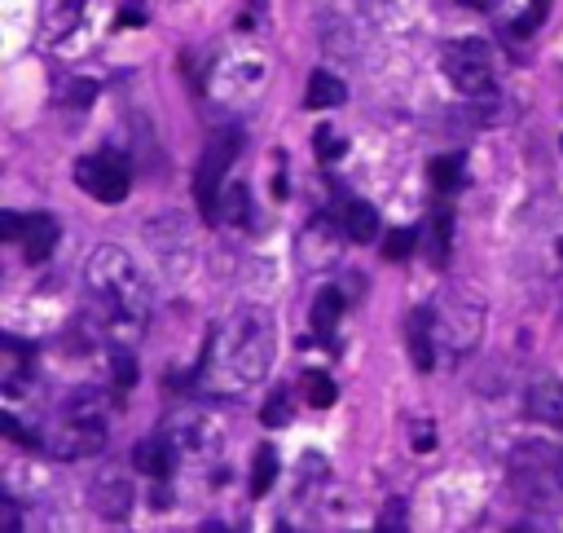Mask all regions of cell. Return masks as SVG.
Masks as SVG:
<instances>
[{"instance_id":"6da1fadb","label":"cell","mask_w":563,"mask_h":533,"mask_svg":"<svg viewBox=\"0 0 563 533\" xmlns=\"http://www.w3.org/2000/svg\"><path fill=\"white\" fill-rule=\"evenodd\" d=\"M273 349H277L273 314L246 305L216 327L207 358L198 366V384L216 397H238V393L264 384V375L273 371Z\"/></svg>"},{"instance_id":"7a4b0ae2","label":"cell","mask_w":563,"mask_h":533,"mask_svg":"<svg viewBox=\"0 0 563 533\" xmlns=\"http://www.w3.org/2000/svg\"><path fill=\"white\" fill-rule=\"evenodd\" d=\"M84 283H89V305H93V318L119 336V340H133L150 327V314H154V300H150V287L137 270V260L119 247V242H102L93 247L89 264H84Z\"/></svg>"},{"instance_id":"3957f363","label":"cell","mask_w":563,"mask_h":533,"mask_svg":"<svg viewBox=\"0 0 563 533\" xmlns=\"http://www.w3.org/2000/svg\"><path fill=\"white\" fill-rule=\"evenodd\" d=\"M106 441H111V410L97 388H76L71 397H62L41 436V445L62 463L93 458L106 450Z\"/></svg>"},{"instance_id":"277c9868","label":"cell","mask_w":563,"mask_h":533,"mask_svg":"<svg viewBox=\"0 0 563 533\" xmlns=\"http://www.w3.org/2000/svg\"><path fill=\"white\" fill-rule=\"evenodd\" d=\"M440 71H445V80L453 84V93H462V98H489V93L497 89L493 49H489V41H480V36L449 41L445 54H440Z\"/></svg>"},{"instance_id":"5b68a950","label":"cell","mask_w":563,"mask_h":533,"mask_svg":"<svg viewBox=\"0 0 563 533\" xmlns=\"http://www.w3.org/2000/svg\"><path fill=\"white\" fill-rule=\"evenodd\" d=\"M97 32V0H45L41 41L54 54H84Z\"/></svg>"},{"instance_id":"8992f818","label":"cell","mask_w":563,"mask_h":533,"mask_svg":"<svg viewBox=\"0 0 563 533\" xmlns=\"http://www.w3.org/2000/svg\"><path fill=\"white\" fill-rule=\"evenodd\" d=\"M242 150V133L238 128H225V133H211L198 168H194V203L203 212V220H211L220 212V199H225V172L229 163L238 159Z\"/></svg>"},{"instance_id":"52a82bcc","label":"cell","mask_w":563,"mask_h":533,"mask_svg":"<svg viewBox=\"0 0 563 533\" xmlns=\"http://www.w3.org/2000/svg\"><path fill=\"white\" fill-rule=\"evenodd\" d=\"M76 181L97 203H124L133 190V168L119 150H97V155H84L76 163Z\"/></svg>"},{"instance_id":"ba28073f","label":"cell","mask_w":563,"mask_h":533,"mask_svg":"<svg viewBox=\"0 0 563 533\" xmlns=\"http://www.w3.org/2000/svg\"><path fill=\"white\" fill-rule=\"evenodd\" d=\"M436 340L449 349V353H471L480 344V331H484V309L480 300L471 296H449L436 314Z\"/></svg>"},{"instance_id":"9c48e42d","label":"cell","mask_w":563,"mask_h":533,"mask_svg":"<svg viewBox=\"0 0 563 533\" xmlns=\"http://www.w3.org/2000/svg\"><path fill=\"white\" fill-rule=\"evenodd\" d=\"M344 225H335L331 216H313L300 234V260L305 270H326V264L340 260V242H344Z\"/></svg>"},{"instance_id":"30bf717a","label":"cell","mask_w":563,"mask_h":533,"mask_svg":"<svg viewBox=\"0 0 563 533\" xmlns=\"http://www.w3.org/2000/svg\"><path fill=\"white\" fill-rule=\"evenodd\" d=\"M32 375H36V349L19 336H5L0 340V388H5V397L19 401Z\"/></svg>"},{"instance_id":"8fae6325","label":"cell","mask_w":563,"mask_h":533,"mask_svg":"<svg viewBox=\"0 0 563 533\" xmlns=\"http://www.w3.org/2000/svg\"><path fill=\"white\" fill-rule=\"evenodd\" d=\"M168 436L176 441V450H181V454H194V458H211V454L220 450V428H216L207 415H198V410L181 415V419L172 423V432H168Z\"/></svg>"},{"instance_id":"7c38bea8","label":"cell","mask_w":563,"mask_h":533,"mask_svg":"<svg viewBox=\"0 0 563 533\" xmlns=\"http://www.w3.org/2000/svg\"><path fill=\"white\" fill-rule=\"evenodd\" d=\"M524 410L528 419L537 423H550V428H563V379L554 375H537L524 393Z\"/></svg>"},{"instance_id":"4fadbf2b","label":"cell","mask_w":563,"mask_h":533,"mask_svg":"<svg viewBox=\"0 0 563 533\" xmlns=\"http://www.w3.org/2000/svg\"><path fill=\"white\" fill-rule=\"evenodd\" d=\"M89 498H93V507H97L102 515H111V520H128V511H133V502H137L133 480L119 476V472H102V476L93 480Z\"/></svg>"},{"instance_id":"5bb4252c","label":"cell","mask_w":563,"mask_h":533,"mask_svg":"<svg viewBox=\"0 0 563 533\" xmlns=\"http://www.w3.org/2000/svg\"><path fill=\"white\" fill-rule=\"evenodd\" d=\"M176 441L168 436V432H154V436H146V441H137V450H133V463H137V472L141 476H150V480H168L172 476V467H176Z\"/></svg>"},{"instance_id":"9a60e30c","label":"cell","mask_w":563,"mask_h":533,"mask_svg":"<svg viewBox=\"0 0 563 533\" xmlns=\"http://www.w3.org/2000/svg\"><path fill=\"white\" fill-rule=\"evenodd\" d=\"M58 220L49 216V212H36V216H27V225H23V251H27V260L32 264H41V260H49L54 256V247H58Z\"/></svg>"},{"instance_id":"2e32d148","label":"cell","mask_w":563,"mask_h":533,"mask_svg":"<svg viewBox=\"0 0 563 533\" xmlns=\"http://www.w3.org/2000/svg\"><path fill=\"white\" fill-rule=\"evenodd\" d=\"M432 336H436L432 309H414L410 322H405V340H410V358H414L418 371H432V366H436V344H432Z\"/></svg>"},{"instance_id":"e0dca14e","label":"cell","mask_w":563,"mask_h":533,"mask_svg":"<svg viewBox=\"0 0 563 533\" xmlns=\"http://www.w3.org/2000/svg\"><path fill=\"white\" fill-rule=\"evenodd\" d=\"M340 225H344L348 242H375L379 238V212L366 199H344L340 203Z\"/></svg>"},{"instance_id":"ac0fdd59","label":"cell","mask_w":563,"mask_h":533,"mask_svg":"<svg viewBox=\"0 0 563 533\" xmlns=\"http://www.w3.org/2000/svg\"><path fill=\"white\" fill-rule=\"evenodd\" d=\"M344 292H335V287H322L318 296H313V309H309V322H313V331L318 336H335V327H340V318H344Z\"/></svg>"},{"instance_id":"d6986e66","label":"cell","mask_w":563,"mask_h":533,"mask_svg":"<svg viewBox=\"0 0 563 533\" xmlns=\"http://www.w3.org/2000/svg\"><path fill=\"white\" fill-rule=\"evenodd\" d=\"M344 98H348V89H344V80H340V76H331V71H313V76H309L305 102H309L313 111H331V106H344Z\"/></svg>"},{"instance_id":"ffe728a7","label":"cell","mask_w":563,"mask_h":533,"mask_svg":"<svg viewBox=\"0 0 563 533\" xmlns=\"http://www.w3.org/2000/svg\"><path fill=\"white\" fill-rule=\"evenodd\" d=\"M300 388H305V401H309V406H318V410L335 406V397H340V388H335V379H331L326 371H305Z\"/></svg>"},{"instance_id":"44dd1931","label":"cell","mask_w":563,"mask_h":533,"mask_svg":"<svg viewBox=\"0 0 563 533\" xmlns=\"http://www.w3.org/2000/svg\"><path fill=\"white\" fill-rule=\"evenodd\" d=\"M432 181H436V190H462V181H467V168H462V159L458 155H440V159H432Z\"/></svg>"},{"instance_id":"7402d4cb","label":"cell","mask_w":563,"mask_h":533,"mask_svg":"<svg viewBox=\"0 0 563 533\" xmlns=\"http://www.w3.org/2000/svg\"><path fill=\"white\" fill-rule=\"evenodd\" d=\"M220 207H225V220H233V225H246V220H251V190H246L242 181L225 185V199H220Z\"/></svg>"},{"instance_id":"603a6c76","label":"cell","mask_w":563,"mask_h":533,"mask_svg":"<svg viewBox=\"0 0 563 533\" xmlns=\"http://www.w3.org/2000/svg\"><path fill=\"white\" fill-rule=\"evenodd\" d=\"M277 472H282V467H277V454H273V450L264 445V450L255 454V472H251V494H255V498H264V494L273 489Z\"/></svg>"},{"instance_id":"cb8c5ba5","label":"cell","mask_w":563,"mask_h":533,"mask_svg":"<svg viewBox=\"0 0 563 533\" xmlns=\"http://www.w3.org/2000/svg\"><path fill=\"white\" fill-rule=\"evenodd\" d=\"M432 242H436V256H432V260L445 264V260H449V247H453V216H449L445 207L432 216Z\"/></svg>"},{"instance_id":"d4e9b609","label":"cell","mask_w":563,"mask_h":533,"mask_svg":"<svg viewBox=\"0 0 563 533\" xmlns=\"http://www.w3.org/2000/svg\"><path fill=\"white\" fill-rule=\"evenodd\" d=\"M93 98H97V89L89 80H71V84L58 89V106H71V111H89Z\"/></svg>"},{"instance_id":"484cf974","label":"cell","mask_w":563,"mask_h":533,"mask_svg":"<svg viewBox=\"0 0 563 533\" xmlns=\"http://www.w3.org/2000/svg\"><path fill=\"white\" fill-rule=\"evenodd\" d=\"M414 247H418V229H388V238H383V256L388 260H410Z\"/></svg>"},{"instance_id":"4316f807","label":"cell","mask_w":563,"mask_h":533,"mask_svg":"<svg viewBox=\"0 0 563 533\" xmlns=\"http://www.w3.org/2000/svg\"><path fill=\"white\" fill-rule=\"evenodd\" d=\"M291 415H296V406H291V397H287V393H273V397L264 401V410H260L264 428H282V423H291Z\"/></svg>"},{"instance_id":"83f0119b","label":"cell","mask_w":563,"mask_h":533,"mask_svg":"<svg viewBox=\"0 0 563 533\" xmlns=\"http://www.w3.org/2000/svg\"><path fill=\"white\" fill-rule=\"evenodd\" d=\"M313 146H318V155H322L326 163H335V159L344 155V141L335 137V128H331V124H318V133H313Z\"/></svg>"},{"instance_id":"f1b7e54d","label":"cell","mask_w":563,"mask_h":533,"mask_svg":"<svg viewBox=\"0 0 563 533\" xmlns=\"http://www.w3.org/2000/svg\"><path fill=\"white\" fill-rule=\"evenodd\" d=\"M111 379H115L119 393H128V388L137 384V362H133L128 353H115V358H111Z\"/></svg>"},{"instance_id":"f546056e","label":"cell","mask_w":563,"mask_h":533,"mask_svg":"<svg viewBox=\"0 0 563 533\" xmlns=\"http://www.w3.org/2000/svg\"><path fill=\"white\" fill-rule=\"evenodd\" d=\"M545 10H550V0H532V14H524V19L515 23V36H532V32L541 27V19H545Z\"/></svg>"},{"instance_id":"4dcf8cb0","label":"cell","mask_w":563,"mask_h":533,"mask_svg":"<svg viewBox=\"0 0 563 533\" xmlns=\"http://www.w3.org/2000/svg\"><path fill=\"white\" fill-rule=\"evenodd\" d=\"M23 225H27V216H19V212H0V234L5 238H23Z\"/></svg>"},{"instance_id":"1f68e13d","label":"cell","mask_w":563,"mask_h":533,"mask_svg":"<svg viewBox=\"0 0 563 533\" xmlns=\"http://www.w3.org/2000/svg\"><path fill=\"white\" fill-rule=\"evenodd\" d=\"M0 428H5V436H10V441H19V445H36V441L23 432V423H19L10 410H5V419H0Z\"/></svg>"},{"instance_id":"d6a6232c","label":"cell","mask_w":563,"mask_h":533,"mask_svg":"<svg viewBox=\"0 0 563 533\" xmlns=\"http://www.w3.org/2000/svg\"><path fill=\"white\" fill-rule=\"evenodd\" d=\"M119 23H124V27H137V23H146V5H137V0H133V5H124Z\"/></svg>"},{"instance_id":"836d02e7","label":"cell","mask_w":563,"mask_h":533,"mask_svg":"<svg viewBox=\"0 0 563 533\" xmlns=\"http://www.w3.org/2000/svg\"><path fill=\"white\" fill-rule=\"evenodd\" d=\"M383 529H401L405 524V511H401V502H392V511H383V520H379Z\"/></svg>"},{"instance_id":"e575fe53","label":"cell","mask_w":563,"mask_h":533,"mask_svg":"<svg viewBox=\"0 0 563 533\" xmlns=\"http://www.w3.org/2000/svg\"><path fill=\"white\" fill-rule=\"evenodd\" d=\"M436 445V436H432V423H423L418 432H414V450H432Z\"/></svg>"},{"instance_id":"d590c367","label":"cell","mask_w":563,"mask_h":533,"mask_svg":"<svg viewBox=\"0 0 563 533\" xmlns=\"http://www.w3.org/2000/svg\"><path fill=\"white\" fill-rule=\"evenodd\" d=\"M458 5H467V10H493L497 0H458Z\"/></svg>"},{"instance_id":"8d00e7d4","label":"cell","mask_w":563,"mask_h":533,"mask_svg":"<svg viewBox=\"0 0 563 533\" xmlns=\"http://www.w3.org/2000/svg\"><path fill=\"white\" fill-rule=\"evenodd\" d=\"M554 485L563 489V450H554Z\"/></svg>"},{"instance_id":"74e56055","label":"cell","mask_w":563,"mask_h":533,"mask_svg":"<svg viewBox=\"0 0 563 533\" xmlns=\"http://www.w3.org/2000/svg\"><path fill=\"white\" fill-rule=\"evenodd\" d=\"M251 10H255V14L264 19V14H268V0H251Z\"/></svg>"},{"instance_id":"f35d334b","label":"cell","mask_w":563,"mask_h":533,"mask_svg":"<svg viewBox=\"0 0 563 533\" xmlns=\"http://www.w3.org/2000/svg\"><path fill=\"white\" fill-rule=\"evenodd\" d=\"M559 256H563V238H559Z\"/></svg>"}]
</instances>
